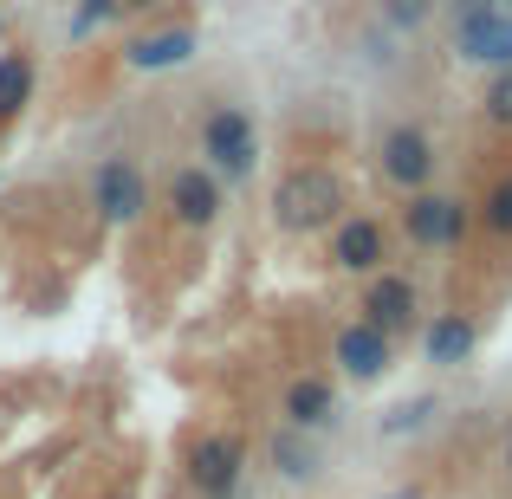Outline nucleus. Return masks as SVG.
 I'll return each mask as SVG.
<instances>
[{
	"instance_id": "f257e3e1",
	"label": "nucleus",
	"mask_w": 512,
	"mask_h": 499,
	"mask_svg": "<svg viewBox=\"0 0 512 499\" xmlns=\"http://www.w3.org/2000/svg\"><path fill=\"white\" fill-rule=\"evenodd\" d=\"M344 208H350V195H344L338 169H325V163L286 169L279 188H273V214H279V227H292V234H312V227L344 221Z\"/></svg>"
},
{
	"instance_id": "f03ea898",
	"label": "nucleus",
	"mask_w": 512,
	"mask_h": 499,
	"mask_svg": "<svg viewBox=\"0 0 512 499\" xmlns=\"http://www.w3.org/2000/svg\"><path fill=\"white\" fill-rule=\"evenodd\" d=\"M201 156H208L214 175H253V163H260V130H253V117L240 111V104H214V111L201 117Z\"/></svg>"
},
{
	"instance_id": "7ed1b4c3",
	"label": "nucleus",
	"mask_w": 512,
	"mask_h": 499,
	"mask_svg": "<svg viewBox=\"0 0 512 499\" xmlns=\"http://www.w3.org/2000/svg\"><path fill=\"white\" fill-rule=\"evenodd\" d=\"M188 480H195L201 499H234L240 480H247V441L234 428H208V435L188 448Z\"/></svg>"
},
{
	"instance_id": "20e7f679",
	"label": "nucleus",
	"mask_w": 512,
	"mask_h": 499,
	"mask_svg": "<svg viewBox=\"0 0 512 499\" xmlns=\"http://www.w3.org/2000/svg\"><path fill=\"white\" fill-rule=\"evenodd\" d=\"M467 227H474V214H467V201H454V195H409V208H402V234H409V247H428V253H441V247H461L467 240Z\"/></svg>"
},
{
	"instance_id": "39448f33",
	"label": "nucleus",
	"mask_w": 512,
	"mask_h": 499,
	"mask_svg": "<svg viewBox=\"0 0 512 499\" xmlns=\"http://www.w3.org/2000/svg\"><path fill=\"white\" fill-rule=\"evenodd\" d=\"M91 201H98V214L111 227H130L150 208V182H143V169L130 163V156H104V163L91 169Z\"/></svg>"
},
{
	"instance_id": "423d86ee",
	"label": "nucleus",
	"mask_w": 512,
	"mask_h": 499,
	"mask_svg": "<svg viewBox=\"0 0 512 499\" xmlns=\"http://www.w3.org/2000/svg\"><path fill=\"white\" fill-rule=\"evenodd\" d=\"M376 163H383V175L402 188V195H422L428 175H435V143H428V130H415V124H389L383 143H376Z\"/></svg>"
},
{
	"instance_id": "0eeeda50",
	"label": "nucleus",
	"mask_w": 512,
	"mask_h": 499,
	"mask_svg": "<svg viewBox=\"0 0 512 499\" xmlns=\"http://www.w3.org/2000/svg\"><path fill=\"white\" fill-rule=\"evenodd\" d=\"M422 312V292H415L409 273H376L370 292H363V325H376L383 337H402Z\"/></svg>"
},
{
	"instance_id": "6e6552de",
	"label": "nucleus",
	"mask_w": 512,
	"mask_h": 499,
	"mask_svg": "<svg viewBox=\"0 0 512 499\" xmlns=\"http://www.w3.org/2000/svg\"><path fill=\"white\" fill-rule=\"evenodd\" d=\"M454 52L474 65H512V13L487 7V13H461L454 20Z\"/></svg>"
},
{
	"instance_id": "1a4fd4ad",
	"label": "nucleus",
	"mask_w": 512,
	"mask_h": 499,
	"mask_svg": "<svg viewBox=\"0 0 512 499\" xmlns=\"http://www.w3.org/2000/svg\"><path fill=\"white\" fill-rule=\"evenodd\" d=\"M331 260H338L344 273H376V266L389 260L383 221H370V214H344L338 234H331Z\"/></svg>"
},
{
	"instance_id": "9d476101",
	"label": "nucleus",
	"mask_w": 512,
	"mask_h": 499,
	"mask_svg": "<svg viewBox=\"0 0 512 499\" xmlns=\"http://www.w3.org/2000/svg\"><path fill=\"white\" fill-rule=\"evenodd\" d=\"M169 214L182 227H208L221 214V175L214 169H175L169 175Z\"/></svg>"
},
{
	"instance_id": "9b49d317",
	"label": "nucleus",
	"mask_w": 512,
	"mask_h": 499,
	"mask_svg": "<svg viewBox=\"0 0 512 499\" xmlns=\"http://www.w3.org/2000/svg\"><path fill=\"white\" fill-rule=\"evenodd\" d=\"M389 344H396V337H383L376 325H344L338 331V370L344 376H357V383H376V376L389 370Z\"/></svg>"
},
{
	"instance_id": "f8f14e48",
	"label": "nucleus",
	"mask_w": 512,
	"mask_h": 499,
	"mask_svg": "<svg viewBox=\"0 0 512 499\" xmlns=\"http://www.w3.org/2000/svg\"><path fill=\"white\" fill-rule=\"evenodd\" d=\"M195 52H201V39L188 33V26H169V33H143V39H130L124 59L137 65V72H175V65H188Z\"/></svg>"
},
{
	"instance_id": "ddd939ff",
	"label": "nucleus",
	"mask_w": 512,
	"mask_h": 499,
	"mask_svg": "<svg viewBox=\"0 0 512 499\" xmlns=\"http://www.w3.org/2000/svg\"><path fill=\"white\" fill-rule=\"evenodd\" d=\"M474 318H461V312H441L435 325H428V337H422V350H428V363L435 370H454V363H467L474 357Z\"/></svg>"
},
{
	"instance_id": "4468645a",
	"label": "nucleus",
	"mask_w": 512,
	"mask_h": 499,
	"mask_svg": "<svg viewBox=\"0 0 512 499\" xmlns=\"http://www.w3.org/2000/svg\"><path fill=\"white\" fill-rule=\"evenodd\" d=\"M331 415H338V389H331L325 376H299V383L286 389V422L292 428H325Z\"/></svg>"
},
{
	"instance_id": "2eb2a0df",
	"label": "nucleus",
	"mask_w": 512,
	"mask_h": 499,
	"mask_svg": "<svg viewBox=\"0 0 512 499\" xmlns=\"http://www.w3.org/2000/svg\"><path fill=\"white\" fill-rule=\"evenodd\" d=\"M33 85H39L33 59H26V52H0V124H13V117L33 104Z\"/></svg>"
},
{
	"instance_id": "dca6fc26",
	"label": "nucleus",
	"mask_w": 512,
	"mask_h": 499,
	"mask_svg": "<svg viewBox=\"0 0 512 499\" xmlns=\"http://www.w3.org/2000/svg\"><path fill=\"white\" fill-rule=\"evenodd\" d=\"M305 428H286V435H273V461H279V474L286 480H312L318 474V448L312 441H299Z\"/></svg>"
},
{
	"instance_id": "f3484780",
	"label": "nucleus",
	"mask_w": 512,
	"mask_h": 499,
	"mask_svg": "<svg viewBox=\"0 0 512 499\" xmlns=\"http://www.w3.org/2000/svg\"><path fill=\"white\" fill-rule=\"evenodd\" d=\"M480 227H487V234H500V240H512V175H500V182H493V195L480 201Z\"/></svg>"
},
{
	"instance_id": "a211bd4d",
	"label": "nucleus",
	"mask_w": 512,
	"mask_h": 499,
	"mask_svg": "<svg viewBox=\"0 0 512 499\" xmlns=\"http://www.w3.org/2000/svg\"><path fill=\"white\" fill-rule=\"evenodd\" d=\"M117 0H85V7H78V20H72V39H85V33H98V26H111L117 20Z\"/></svg>"
},
{
	"instance_id": "6ab92c4d",
	"label": "nucleus",
	"mask_w": 512,
	"mask_h": 499,
	"mask_svg": "<svg viewBox=\"0 0 512 499\" xmlns=\"http://www.w3.org/2000/svg\"><path fill=\"white\" fill-rule=\"evenodd\" d=\"M487 117H493V124H512V65L487 85Z\"/></svg>"
},
{
	"instance_id": "aec40b11",
	"label": "nucleus",
	"mask_w": 512,
	"mask_h": 499,
	"mask_svg": "<svg viewBox=\"0 0 512 499\" xmlns=\"http://www.w3.org/2000/svg\"><path fill=\"white\" fill-rule=\"evenodd\" d=\"M428 13H435V0H389V20H396V26H409V33L428 20Z\"/></svg>"
},
{
	"instance_id": "412c9836",
	"label": "nucleus",
	"mask_w": 512,
	"mask_h": 499,
	"mask_svg": "<svg viewBox=\"0 0 512 499\" xmlns=\"http://www.w3.org/2000/svg\"><path fill=\"white\" fill-rule=\"evenodd\" d=\"M124 13H150V7H163V0H117Z\"/></svg>"
},
{
	"instance_id": "4be33fe9",
	"label": "nucleus",
	"mask_w": 512,
	"mask_h": 499,
	"mask_svg": "<svg viewBox=\"0 0 512 499\" xmlns=\"http://www.w3.org/2000/svg\"><path fill=\"white\" fill-rule=\"evenodd\" d=\"M0 33H7V13H0Z\"/></svg>"
},
{
	"instance_id": "5701e85b",
	"label": "nucleus",
	"mask_w": 512,
	"mask_h": 499,
	"mask_svg": "<svg viewBox=\"0 0 512 499\" xmlns=\"http://www.w3.org/2000/svg\"><path fill=\"white\" fill-rule=\"evenodd\" d=\"M506 467H512V448H506Z\"/></svg>"
},
{
	"instance_id": "b1692460",
	"label": "nucleus",
	"mask_w": 512,
	"mask_h": 499,
	"mask_svg": "<svg viewBox=\"0 0 512 499\" xmlns=\"http://www.w3.org/2000/svg\"><path fill=\"white\" fill-rule=\"evenodd\" d=\"M117 499H124V493H117Z\"/></svg>"
}]
</instances>
